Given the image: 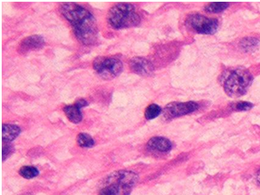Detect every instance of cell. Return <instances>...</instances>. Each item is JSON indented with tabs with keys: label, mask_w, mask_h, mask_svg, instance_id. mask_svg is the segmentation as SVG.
I'll return each mask as SVG.
<instances>
[{
	"label": "cell",
	"mask_w": 260,
	"mask_h": 195,
	"mask_svg": "<svg viewBox=\"0 0 260 195\" xmlns=\"http://www.w3.org/2000/svg\"><path fill=\"white\" fill-rule=\"evenodd\" d=\"M161 108L157 104H151L147 107L145 111V118L151 121V120L155 119L161 113Z\"/></svg>",
	"instance_id": "obj_15"
},
{
	"label": "cell",
	"mask_w": 260,
	"mask_h": 195,
	"mask_svg": "<svg viewBox=\"0 0 260 195\" xmlns=\"http://www.w3.org/2000/svg\"><path fill=\"white\" fill-rule=\"evenodd\" d=\"M256 180H257V182L260 186V170L256 174Z\"/></svg>",
	"instance_id": "obj_21"
},
{
	"label": "cell",
	"mask_w": 260,
	"mask_h": 195,
	"mask_svg": "<svg viewBox=\"0 0 260 195\" xmlns=\"http://www.w3.org/2000/svg\"><path fill=\"white\" fill-rule=\"evenodd\" d=\"M258 45V41L255 38H251V37H247L242 40L241 43V47L244 51H253L255 48H257Z\"/></svg>",
	"instance_id": "obj_16"
},
{
	"label": "cell",
	"mask_w": 260,
	"mask_h": 195,
	"mask_svg": "<svg viewBox=\"0 0 260 195\" xmlns=\"http://www.w3.org/2000/svg\"><path fill=\"white\" fill-rule=\"evenodd\" d=\"M44 45V39L40 35H32V36L26 37L25 39L20 43L18 51L20 53H27V52L33 51L42 48Z\"/></svg>",
	"instance_id": "obj_9"
},
{
	"label": "cell",
	"mask_w": 260,
	"mask_h": 195,
	"mask_svg": "<svg viewBox=\"0 0 260 195\" xmlns=\"http://www.w3.org/2000/svg\"><path fill=\"white\" fill-rule=\"evenodd\" d=\"M93 68L104 80H111L121 74L123 64L116 57H99L94 60Z\"/></svg>",
	"instance_id": "obj_5"
},
{
	"label": "cell",
	"mask_w": 260,
	"mask_h": 195,
	"mask_svg": "<svg viewBox=\"0 0 260 195\" xmlns=\"http://www.w3.org/2000/svg\"><path fill=\"white\" fill-rule=\"evenodd\" d=\"M21 133V128L18 126L12 124H4L2 128V137L4 143L13 141Z\"/></svg>",
	"instance_id": "obj_11"
},
{
	"label": "cell",
	"mask_w": 260,
	"mask_h": 195,
	"mask_svg": "<svg viewBox=\"0 0 260 195\" xmlns=\"http://www.w3.org/2000/svg\"><path fill=\"white\" fill-rule=\"evenodd\" d=\"M14 150V148L12 147L11 144L8 143H4L3 150H2V157H3V161H6L10 155H12Z\"/></svg>",
	"instance_id": "obj_18"
},
{
	"label": "cell",
	"mask_w": 260,
	"mask_h": 195,
	"mask_svg": "<svg viewBox=\"0 0 260 195\" xmlns=\"http://www.w3.org/2000/svg\"><path fill=\"white\" fill-rule=\"evenodd\" d=\"M129 65L131 71L141 76H150L154 70L151 61L142 57L133 58L130 60Z\"/></svg>",
	"instance_id": "obj_8"
},
{
	"label": "cell",
	"mask_w": 260,
	"mask_h": 195,
	"mask_svg": "<svg viewBox=\"0 0 260 195\" xmlns=\"http://www.w3.org/2000/svg\"><path fill=\"white\" fill-rule=\"evenodd\" d=\"M19 174L25 179H33L39 175V170L34 166H23L19 170Z\"/></svg>",
	"instance_id": "obj_14"
},
{
	"label": "cell",
	"mask_w": 260,
	"mask_h": 195,
	"mask_svg": "<svg viewBox=\"0 0 260 195\" xmlns=\"http://www.w3.org/2000/svg\"><path fill=\"white\" fill-rule=\"evenodd\" d=\"M229 6V3H224V2H215V3L209 4V6H206V11L210 13H218L225 11Z\"/></svg>",
	"instance_id": "obj_17"
},
{
	"label": "cell",
	"mask_w": 260,
	"mask_h": 195,
	"mask_svg": "<svg viewBox=\"0 0 260 195\" xmlns=\"http://www.w3.org/2000/svg\"><path fill=\"white\" fill-rule=\"evenodd\" d=\"M64 113L68 117V120L73 123H79L82 121V113H81V108L74 103L73 105H68L64 107Z\"/></svg>",
	"instance_id": "obj_12"
},
{
	"label": "cell",
	"mask_w": 260,
	"mask_h": 195,
	"mask_svg": "<svg viewBox=\"0 0 260 195\" xmlns=\"http://www.w3.org/2000/svg\"><path fill=\"white\" fill-rule=\"evenodd\" d=\"M187 27L200 34H214L217 30L219 23L216 19L204 17L203 15L192 14L187 17Z\"/></svg>",
	"instance_id": "obj_6"
},
{
	"label": "cell",
	"mask_w": 260,
	"mask_h": 195,
	"mask_svg": "<svg viewBox=\"0 0 260 195\" xmlns=\"http://www.w3.org/2000/svg\"><path fill=\"white\" fill-rule=\"evenodd\" d=\"M59 12L71 23L77 39L84 45H93L98 40V23L93 14L79 4L63 3Z\"/></svg>",
	"instance_id": "obj_1"
},
{
	"label": "cell",
	"mask_w": 260,
	"mask_h": 195,
	"mask_svg": "<svg viewBox=\"0 0 260 195\" xmlns=\"http://www.w3.org/2000/svg\"><path fill=\"white\" fill-rule=\"evenodd\" d=\"M77 142L79 146L83 148H91L95 144V140L87 133H79L77 137Z\"/></svg>",
	"instance_id": "obj_13"
},
{
	"label": "cell",
	"mask_w": 260,
	"mask_h": 195,
	"mask_svg": "<svg viewBox=\"0 0 260 195\" xmlns=\"http://www.w3.org/2000/svg\"><path fill=\"white\" fill-rule=\"evenodd\" d=\"M25 195H32V194H25Z\"/></svg>",
	"instance_id": "obj_22"
},
{
	"label": "cell",
	"mask_w": 260,
	"mask_h": 195,
	"mask_svg": "<svg viewBox=\"0 0 260 195\" xmlns=\"http://www.w3.org/2000/svg\"><path fill=\"white\" fill-rule=\"evenodd\" d=\"M147 147L156 152L167 153L173 148V144L169 139L163 137H153L147 143Z\"/></svg>",
	"instance_id": "obj_10"
},
{
	"label": "cell",
	"mask_w": 260,
	"mask_h": 195,
	"mask_svg": "<svg viewBox=\"0 0 260 195\" xmlns=\"http://www.w3.org/2000/svg\"><path fill=\"white\" fill-rule=\"evenodd\" d=\"M253 76L248 70L240 68L233 71L224 83V91L229 96H243L252 82Z\"/></svg>",
	"instance_id": "obj_4"
},
{
	"label": "cell",
	"mask_w": 260,
	"mask_h": 195,
	"mask_svg": "<svg viewBox=\"0 0 260 195\" xmlns=\"http://www.w3.org/2000/svg\"><path fill=\"white\" fill-rule=\"evenodd\" d=\"M199 105L195 102H172L164 109L165 118L173 120L183 115H186L198 110Z\"/></svg>",
	"instance_id": "obj_7"
},
{
	"label": "cell",
	"mask_w": 260,
	"mask_h": 195,
	"mask_svg": "<svg viewBox=\"0 0 260 195\" xmlns=\"http://www.w3.org/2000/svg\"><path fill=\"white\" fill-rule=\"evenodd\" d=\"M78 106H79V108H84L85 106H87L88 102L85 101V99H79L75 102Z\"/></svg>",
	"instance_id": "obj_20"
},
{
	"label": "cell",
	"mask_w": 260,
	"mask_h": 195,
	"mask_svg": "<svg viewBox=\"0 0 260 195\" xmlns=\"http://www.w3.org/2000/svg\"><path fill=\"white\" fill-rule=\"evenodd\" d=\"M235 108L237 111H247L253 108V104L248 102H238Z\"/></svg>",
	"instance_id": "obj_19"
},
{
	"label": "cell",
	"mask_w": 260,
	"mask_h": 195,
	"mask_svg": "<svg viewBox=\"0 0 260 195\" xmlns=\"http://www.w3.org/2000/svg\"><path fill=\"white\" fill-rule=\"evenodd\" d=\"M139 181L136 172L119 170L108 175L99 195H130Z\"/></svg>",
	"instance_id": "obj_2"
},
{
	"label": "cell",
	"mask_w": 260,
	"mask_h": 195,
	"mask_svg": "<svg viewBox=\"0 0 260 195\" xmlns=\"http://www.w3.org/2000/svg\"><path fill=\"white\" fill-rule=\"evenodd\" d=\"M107 21L112 28L121 29L138 25L141 23V17L133 5L118 3L110 9Z\"/></svg>",
	"instance_id": "obj_3"
}]
</instances>
